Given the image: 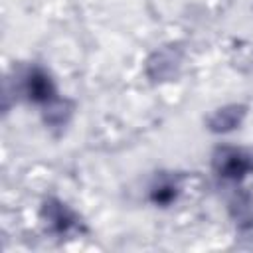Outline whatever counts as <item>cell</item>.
Wrapping results in <instances>:
<instances>
[{
    "instance_id": "cell-7",
    "label": "cell",
    "mask_w": 253,
    "mask_h": 253,
    "mask_svg": "<svg viewBox=\"0 0 253 253\" xmlns=\"http://www.w3.org/2000/svg\"><path fill=\"white\" fill-rule=\"evenodd\" d=\"M233 211H235V219H239V223L243 225H253V202L243 196L233 204Z\"/></svg>"
},
{
    "instance_id": "cell-1",
    "label": "cell",
    "mask_w": 253,
    "mask_h": 253,
    "mask_svg": "<svg viewBox=\"0 0 253 253\" xmlns=\"http://www.w3.org/2000/svg\"><path fill=\"white\" fill-rule=\"evenodd\" d=\"M213 170L225 180H243L253 170V156H249L241 148H217L213 154Z\"/></svg>"
},
{
    "instance_id": "cell-3",
    "label": "cell",
    "mask_w": 253,
    "mask_h": 253,
    "mask_svg": "<svg viewBox=\"0 0 253 253\" xmlns=\"http://www.w3.org/2000/svg\"><path fill=\"white\" fill-rule=\"evenodd\" d=\"M24 93L30 101H36V103H51L55 101L53 95H55V89H53V83L49 79L47 73H43L42 69H30L26 75H24Z\"/></svg>"
},
{
    "instance_id": "cell-5",
    "label": "cell",
    "mask_w": 253,
    "mask_h": 253,
    "mask_svg": "<svg viewBox=\"0 0 253 253\" xmlns=\"http://www.w3.org/2000/svg\"><path fill=\"white\" fill-rule=\"evenodd\" d=\"M243 115H245V109H243V107H237V105L223 107V109H219V111L210 119V128L215 130V132L231 130V128H235V126L241 123Z\"/></svg>"
},
{
    "instance_id": "cell-6",
    "label": "cell",
    "mask_w": 253,
    "mask_h": 253,
    "mask_svg": "<svg viewBox=\"0 0 253 253\" xmlns=\"http://www.w3.org/2000/svg\"><path fill=\"white\" fill-rule=\"evenodd\" d=\"M176 194H178V186L172 178H160L154 182V186L150 188V198L154 204H160V206H168L176 200Z\"/></svg>"
},
{
    "instance_id": "cell-2",
    "label": "cell",
    "mask_w": 253,
    "mask_h": 253,
    "mask_svg": "<svg viewBox=\"0 0 253 253\" xmlns=\"http://www.w3.org/2000/svg\"><path fill=\"white\" fill-rule=\"evenodd\" d=\"M42 215L45 219V223L49 225V229L53 233H59V235H65L69 233L71 229L77 227V217L75 213L61 202H55V200H49L43 204V210H42Z\"/></svg>"
},
{
    "instance_id": "cell-4",
    "label": "cell",
    "mask_w": 253,
    "mask_h": 253,
    "mask_svg": "<svg viewBox=\"0 0 253 253\" xmlns=\"http://www.w3.org/2000/svg\"><path fill=\"white\" fill-rule=\"evenodd\" d=\"M180 61H182V51L178 47L170 45L166 49L156 51L150 57V61H148V73L154 79H168V77L176 75V71L180 67Z\"/></svg>"
}]
</instances>
